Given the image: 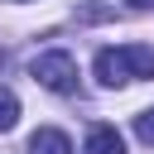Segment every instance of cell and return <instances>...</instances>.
Listing matches in <instances>:
<instances>
[{"mask_svg":"<svg viewBox=\"0 0 154 154\" xmlns=\"http://www.w3.org/2000/svg\"><path fill=\"white\" fill-rule=\"evenodd\" d=\"M14 120H19V96H14L10 87H0V135L14 130Z\"/></svg>","mask_w":154,"mask_h":154,"instance_id":"obj_5","label":"cell"},{"mask_svg":"<svg viewBox=\"0 0 154 154\" xmlns=\"http://www.w3.org/2000/svg\"><path fill=\"white\" fill-rule=\"evenodd\" d=\"M130 77H154V48L149 43H120L96 53V82L101 87H125Z\"/></svg>","mask_w":154,"mask_h":154,"instance_id":"obj_1","label":"cell"},{"mask_svg":"<svg viewBox=\"0 0 154 154\" xmlns=\"http://www.w3.org/2000/svg\"><path fill=\"white\" fill-rule=\"evenodd\" d=\"M29 72H34V82H38V87H48V91H58V96H72V91H77V58H72V53H63V48L38 53Z\"/></svg>","mask_w":154,"mask_h":154,"instance_id":"obj_2","label":"cell"},{"mask_svg":"<svg viewBox=\"0 0 154 154\" xmlns=\"http://www.w3.org/2000/svg\"><path fill=\"white\" fill-rule=\"evenodd\" d=\"M130 10H154V0H125Z\"/></svg>","mask_w":154,"mask_h":154,"instance_id":"obj_7","label":"cell"},{"mask_svg":"<svg viewBox=\"0 0 154 154\" xmlns=\"http://www.w3.org/2000/svg\"><path fill=\"white\" fill-rule=\"evenodd\" d=\"M82 154H125V140L116 125H91L87 130V149Z\"/></svg>","mask_w":154,"mask_h":154,"instance_id":"obj_3","label":"cell"},{"mask_svg":"<svg viewBox=\"0 0 154 154\" xmlns=\"http://www.w3.org/2000/svg\"><path fill=\"white\" fill-rule=\"evenodd\" d=\"M29 154H72V140H67L63 130L43 125V130H34V135H29Z\"/></svg>","mask_w":154,"mask_h":154,"instance_id":"obj_4","label":"cell"},{"mask_svg":"<svg viewBox=\"0 0 154 154\" xmlns=\"http://www.w3.org/2000/svg\"><path fill=\"white\" fill-rule=\"evenodd\" d=\"M135 135H140V140H144V144H154V106H149V111H140V116H135Z\"/></svg>","mask_w":154,"mask_h":154,"instance_id":"obj_6","label":"cell"}]
</instances>
